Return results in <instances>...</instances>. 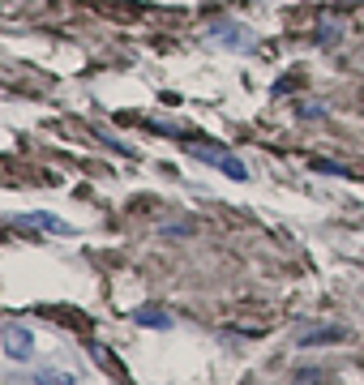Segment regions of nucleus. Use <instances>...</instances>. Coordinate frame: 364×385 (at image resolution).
I'll return each mask as SVG.
<instances>
[{
    "mask_svg": "<svg viewBox=\"0 0 364 385\" xmlns=\"http://www.w3.org/2000/svg\"><path fill=\"white\" fill-rule=\"evenodd\" d=\"M193 158H201V163H211V168H219L223 176H232V180H249V168L232 154V150H219V146H211V141H189L184 146Z\"/></svg>",
    "mask_w": 364,
    "mask_h": 385,
    "instance_id": "1",
    "label": "nucleus"
},
{
    "mask_svg": "<svg viewBox=\"0 0 364 385\" xmlns=\"http://www.w3.org/2000/svg\"><path fill=\"white\" fill-rule=\"evenodd\" d=\"M5 351H9L13 360H30V351H34L30 329H26L18 317H9V321H5Z\"/></svg>",
    "mask_w": 364,
    "mask_h": 385,
    "instance_id": "2",
    "label": "nucleus"
},
{
    "mask_svg": "<svg viewBox=\"0 0 364 385\" xmlns=\"http://www.w3.org/2000/svg\"><path fill=\"white\" fill-rule=\"evenodd\" d=\"M211 34H215V39H227L223 47H236L232 39H240V47H253V30H244V26H232V22H215V26H211Z\"/></svg>",
    "mask_w": 364,
    "mask_h": 385,
    "instance_id": "3",
    "label": "nucleus"
},
{
    "mask_svg": "<svg viewBox=\"0 0 364 385\" xmlns=\"http://www.w3.org/2000/svg\"><path fill=\"white\" fill-rule=\"evenodd\" d=\"M129 317L146 329H172V313H163V308H133Z\"/></svg>",
    "mask_w": 364,
    "mask_h": 385,
    "instance_id": "4",
    "label": "nucleus"
},
{
    "mask_svg": "<svg viewBox=\"0 0 364 385\" xmlns=\"http://www.w3.org/2000/svg\"><path fill=\"white\" fill-rule=\"evenodd\" d=\"M22 227H43V232H61V236H69V223H61V218H51V214H26V218H22Z\"/></svg>",
    "mask_w": 364,
    "mask_h": 385,
    "instance_id": "5",
    "label": "nucleus"
},
{
    "mask_svg": "<svg viewBox=\"0 0 364 385\" xmlns=\"http://www.w3.org/2000/svg\"><path fill=\"white\" fill-rule=\"evenodd\" d=\"M339 339V329H313V334H304L300 347H313V343H334Z\"/></svg>",
    "mask_w": 364,
    "mask_h": 385,
    "instance_id": "6",
    "label": "nucleus"
},
{
    "mask_svg": "<svg viewBox=\"0 0 364 385\" xmlns=\"http://www.w3.org/2000/svg\"><path fill=\"white\" fill-rule=\"evenodd\" d=\"M318 172H326V176H347V168H334V163H313Z\"/></svg>",
    "mask_w": 364,
    "mask_h": 385,
    "instance_id": "7",
    "label": "nucleus"
}]
</instances>
